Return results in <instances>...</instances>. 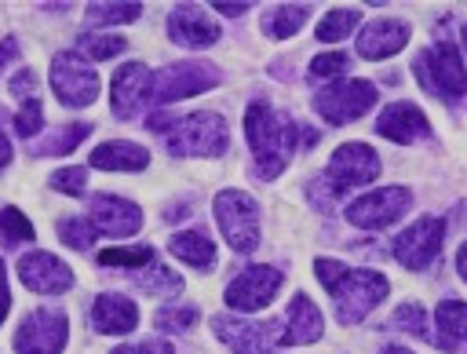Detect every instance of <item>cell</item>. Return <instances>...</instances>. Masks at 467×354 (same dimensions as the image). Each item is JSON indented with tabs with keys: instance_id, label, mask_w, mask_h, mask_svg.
Returning a JSON list of instances; mask_svg holds the SVG:
<instances>
[{
	"instance_id": "cell-22",
	"label": "cell",
	"mask_w": 467,
	"mask_h": 354,
	"mask_svg": "<svg viewBox=\"0 0 467 354\" xmlns=\"http://www.w3.org/2000/svg\"><path fill=\"white\" fill-rule=\"evenodd\" d=\"M91 325H95V332H106V336H128L139 325V307L128 296L106 292L91 303Z\"/></svg>"
},
{
	"instance_id": "cell-36",
	"label": "cell",
	"mask_w": 467,
	"mask_h": 354,
	"mask_svg": "<svg viewBox=\"0 0 467 354\" xmlns=\"http://www.w3.org/2000/svg\"><path fill=\"white\" fill-rule=\"evenodd\" d=\"M40 128H44L40 99H26V102H22V109L15 113V131H18L22 139H33V135H40Z\"/></svg>"
},
{
	"instance_id": "cell-15",
	"label": "cell",
	"mask_w": 467,
	"mask_h": 354,
	"mask_svg": "<svg viewBox=\"0 0 467 354\" xmlns=\"http://www.w3.org/2000/svg\"><path fill=\"white\" fill-rule=\"evenodd\" d=\"M18 277L26 288H33L40 296H58L73 285V270L51 252H26L18 259Z\"/></svg>"
},
{
	"instance_id": "cell-28",
	"label": "cell",
	"mask_w": 467,
	"mask_h": 354,
	"mask_svg": "<svg viewBox=\"0 0 467 354\" xmlns=\"http://www.w3.org/2000/svg\"><path fill=\"white\" fill-rule=\"evenodd\" d=\"M88 131H91V124L73 120V124H66L62 131L47 135V139L36 146V157H62V153H73V146H77V142H80Z\"/></svg>"
},
{
	"instance_id": "cell-8",
	"label": "cell",
	"mask_w": 467,
	"mask_h": 354,
	"mask_svg": "<svg viewBox=\"0 0 467 354\" xmlns=\"http://www.w3.org/2000/svg\"><path fill=\"white\" fill-rule=\"evenodd\" d=\"M409 201H412L409 186H379V190H368L358 201H350L347 219L361 230H383L409 212Z\"/></svg>"
},
{
	"instance_id": "cell-45",
	"label": "cell",
	"mask_w": 467,
	"mask_h": 354,
	"mask_svg": "<svg viewBox=\"0 0 467 354\" xmlns=\"http://www.w3.org/2000/svg\"><path fill=\"white\" fill-rule=\"evenodd\" d=\"M456 270H460V277L467 281V241H463L460 252H456Z\"/></svg>"
},
{
	"instance_id": "cell-39",
	"label": "cell",
	"mask_w": 467,
	"mask_h": 354,
	"mask_svg": "<svg viewBox=\"0 0 467 354\" xmlns=\"http://www.w3.org/2000/svg\"><path fill=\"white\" fill-rule=\"evenodd\" d=\"M347 66H350V58L343 51H328V55H317L310 62V77H339Z\"/></svg>"
},
{
	"instance_id": "cell-5",
	"label": "cell",
	"mask_w": 467,
	"mask_h": 354,
	"mask_svg": "<svg viewBox=\"0 0 467 354\" xmlns=\"http://www.w3.org/2000/svg\"><path fill=\"white\" fill-rule=\"evenodd\" d=\"M416 73H420V80H423L431 91H438L445 102H456V99L467 95V69H463V58L456 55V47H452L449 40L431 44V47L420 55V62H416Z\"/></svg>"
},
{
	"instance_id": "cell-7",
	"label": "cell",
	"mask_w": 467,
	"mask_h": 354,
	"mask_svg": "<svg viewBox=\"0 0 467 354\" xmlns=\"http://www.w3.org/2000/svg\"><path fill=\"white\" fill-rule=\"evenodd\" d=\"M51 88H55V99L62 106H91L95 95H99V73L77 55V51H58L55 62H51Z\"/></svg>"
},
{
	"instance_id": "cell-35",
	"label": "cell",
	"mask_w": 467,
	"mask_h": 354,
	"mask_svg": "<svg viewBox=\"0 0 467 354\" xmlns=\"http://www.w3.org/2000/svg\"><path fill=\"white\" fill-rule=\"evenodd\" d=\"M58 237H62L69 248H91L95 226L88 223V215H77V219H62V223H58Z\"/></svg>"
},
{
	"instance_id": "cell-40",
	"label": "cell",
	"mask_w": 467,
	"mask_h": 354,
	"mask_svg": "<svg viewBox=\"0 0 467 354\" xmlns=\"http://www.w3.org/2000/svg\"><path fill=\"white\" fill-rule=\"evenodd\" d=\"M7 91H11V95H22V99H33V91H36V73H33V69H18V73L11 77V84H7Z\"/></svg>"
},
{
	"instance_id": "cell-26",
	"label": "cell",
	"mask_w": 467,
	"mask_h": 354,
	"mask_svg": "<svg viewBox=\"0 0 467 354\" xmlns=\"http://www.w3.org/2000/svg\"><path fill=\"white\" fill-rule=\"evenodd\" d=\"M306 18H310V4H277V7L263 18V29L281 40V36H292Z\"/></svg>"
},
{
	"instance_id": "cell-1",
	"label": "cell",
	"mask_w": 467,
	"mask_h": 354,
	"mask_svg": "<svg viewBox=\"0 0 467 354\" xmlns=\"http://www.w3.org/2000/svg\"><path fill=\"white\" fill-rule=\"evenodd\" d=\"M244 135L255 153V175L274 179L285 172V164L299 146V120L270 109L266 102H252L244 113Z\"/></svg>"
},
{
	"instance_id": "cell-6",
	"label": "cell",
	"mask_w": 467,
	"mask_h": 354,
	"mask_svg": "<svg viewBox=\"0 0 467 354\" xmlns=\"http://www.w3.org/2000/svg\"><path fill=\"white\" fill-rule=\"evenodd\" d=\"M69 339V321L58 307H36L22 318L15 332V350L18 354H62Z\"/></svg>"
},
{
	"instance_id": "cell-21",
	"label": "cell",
	"mask_w": 467,
	"mask_h": 354,
	"mask_svg": "<svg viewBox=\"0 0 467 354\" xmlns=\"http://www.w3.org/2000/svg\"><path fill=\"white\" fill-rule=\"evenodd\" d=\"M409 44V26L398 18H376L361 29L358 36V55L361 58H390Z\"/></svg>"
},
{
	"instance_id": "cell-4",
	"label": "cell",
	"mask_w": 467,
	"mask_h": 354,
	"mask_svg": "<svg viewBox=\"0 0 467 354\" xmlns=\"http://www.w3.org/2000/svg\"><path fill=\"white\" fill-rule=\"evenodd\" d=\"M215 219L226 245L241 255L255 252L259 245V204L244 190H219L215 193Z\"/></svg>"
},
{
	"instance_id": "cell-2",
	"label": "cell",
	"mask_w": 467,
	"mask_h": 354,
	"mask_svg": "<svg viewBox=\"0 0 467 354\" xmlns=\"http://www.w3.org/2000/svg\"><path fill=\"white\" fill-rule=\"evenodd\" d=\"M317 281L328 288L336 303L339 325H358L383 296H387V277L376 270H350L336 259H317Z\"/></svg>"
},
{
	"instance_id": "cell-37",
	"label": "cell",
	"mask_w": 467,
	"mask_h": 354,
	"mask_svg": "<svg viewBox=\"0 0 467 354\" xmlns=\"http://www.w3.org/2000/svg\"><path fill=\"white\" fill-rule=\"evenodd\" d=\"M51 186L62 193H84L88 190V168H58L51 175Z\"/></svg>"
},
{
	"instance_id": "cell-18",
	"label": "cell",
	"mask_w": 467,
	"mask_h": 354,
	"mask_svg": "<svg viewBox=\"0 0 467 354\" xmlns=\"http://www.w3.org/2000/svg\"><path fill=\"white\" fill-rule=\"evenodd\" d=\"M215 336L234 350V354H270V328L274 325H255L244 318H230V314H215L212 318Z\"/></svg>"
},
{
	"instance_id": "cell-46",
	"label": "cell",
	"mask_w": 467,
	"mask_h": 354,
	"mask_svg": "<svg viewBox=\"0 0 467 354\" xmlns=\"http://www.w3.org/2000/svg\"><path fill=\"white\" fill-rule=\"evenodd\" d=\"M113 354H146V350H142V343H139V347H117Z\"/></svg>"
},
{
	"instance_id": "cell-29",
	"label": "cell",
	"mask_w": 467,
	"mask_h": 354,
	"mask_svg": "<svg viewBox=\"0 0 467 354\" xmlns=\"http://www.w3.org/2000/svg\"><path fill=\"white\" fill-rule=\"evenodd\" d=\"M142 15V4H88L84 18L91 26H120V22H135Z\"/></svg>"
},
{
	"instance_id": "cell-12",
	"label": "cell",
	"mask_w": 467,
	"mask_h": 354,
	"mask_svg": "<svg viewBox=\"0 0 467 354\" xmlns=\"http://www.w3.org/2000/svg\"><path fill=\"white\" fill-rule=\"evenodd\" d=\"M376 175H379V157H376L372 146H365V142H343V146L332 153L328 168H325V182H328L332 193H343V190H350V186H365V182H372Z\"/></svg>"
},
{
	"instance_id": "cell-10",
	"label": "cell",
	"mask_w": 467,
	"mask_h": 354,
	"mask_svg": "<svg viewBox=\"0 0 467 354\" xmlns=\"http://www.w3.org/2000/svg\"><path fill=\"white\" fill-rule=\"evenodd\" d=\"M441 234H445V223L438 215H423L409 223V230L394 237V259L405 270H427L441 252Z\"/></svg>"
},
{
	"instance_id": "cell-25",
	"label": "cell",
	"mask_w": 467,
	"mask_h": 354,
	"mask_svg": "<svg viewBox=\"0 0 467 354\" xmlns=\"http://www.w3.org/2000/svg\"><path fill=\"white\" fill-rule=\"evenodd\" d=\"M438 343L445 347V350H452L456 347V339H463L467 336V303H460V299H445V303H438Z\"/></svg>"
},
{
	"instance_id": "cell-17",
	"label": "cell",
	"mask_w": 467,
	"mask_h": 354,
	"mask_svg": "<svg viewBox=\"0 0 467 354\" xmlns=\"http://www.w3.org/2000/svg\"><path fill=\"white\" fill-rule=\"evenodd\" d=\"M168 33H171V40L182 44V47H208V44L219 40L215 18H212L204 7H197V4H179V7L168 15Z\"/></svg>"
},
{
	"instance_id": "cell-33",
	"label": "cell",
	"mask_w": 467,
	"mask_h": 354,
	"mask_svg": "<svg viewBox=\"0 0 467 354\" xmlns=\"http://www.w3.org/2000/svg\"><path fill=\"white\" fill-rule=\"evenodd\" d=\"M0 241H4V245L33 241V223H29L18 208H0Z\"/></svg>"
},
{
	"instance_id": "cell-23",
	"label": "cell",
	"mask_w": 467,
	"mask_h": 354,
	"mask_svg": "<svg viewBox=\"0 0 467 354\" xmlns=\"http://www.w3.org/2000/svg\"><path fill=\"white\" fill-rule=\"evenodd\" d=\"M88 161H91V168H102V172H142L150 164V153L139 142L113 139V142L95 146Z\"/></svg>"
},
{
	"instance_id": "cell-20",
	"label": "cell",
	"mask_w": 467,
	"mask_h": 354,
	"mask_svg": "<svg viewBox=\"0 0 467 354\" xmlns=\"http://www.w3.org/2000/svg\"><path fill=\"white\" fill-rule=\"evenodd\" d=\"M321 328H325L321 310L299 292V296H292V303H288L285 328L277 332V343H285V347H306V343L321 339Z\"/></svg>"
},
{
	"instance_id": "cell-44",
	"label": "cell",
	"mask_w": 467,
	"mask_h": 354,
	"mask_svg": "<svg viewBox=\"0 0 467 354\" xmlns=\"http://www.w3.org/2000/svg\"><path fill=\"white\" fill-rule=\"evenodd\" d=\"M11 164V142H7V135L0 131V172Z\"/></svg>"
},
{
	"instance_id": "cell-31",
	"label": "cell",
	"mask_w": 467,
	"mask_h": 354,
	"mask_svg": "<svg viewBox=\"0 0 467 354\" xmlns=\"http://www.w3.org/2000/svg\"><path fill=\"white\" fill-rule=\"evenodd\" d=\"M146 270V266H142ZM135 281H139V288H146V292H153V296H171V292H179L182 288V277L175 274V270H168V266H150L146 274H135Z\"/></svg>"
},
{
	"instance_id": "cell-13",
	"label": "cell",
	"mask_w": 467,
	"mask_h": 354,
	"mask_svg": "<svg viewBox=\"0 0 467 354\" xmlns=\"http://www.w3.org/2000/svg\"><path fill=\"white\" fill-rule=\"evenodd\" d=\"M277 288H281V270H274V266H248V270H241L226 285V307L241 310V314L263 310L277 296Z\"/></svg>"
},
{
	"instance_id": "cell-43",
	"label": "cell",
	"mask_w": 467,
	"mask_h": 354,
	"mask_svg": "<svg viewBox=\"0 0 467 354\" xmlns=\"http://www.w3.org/2000/svg\"><path fill=\"white\" fill-rule=\"evenodd\" d=\"M219 15H244V7H252V4H212Z\"/></svg>"
},
{
	"instance_id": "cell-32",
	"label": "cell",
	"mask_w": 467,
	"mask_h": 354,
	"mask_svg": "<svg viewBox=\"0 0 467 354\" xmlns=\"http://www.w3.org/2000/svg\"><path fill=\"white\" fill-rule=\"evenodd\" d=\"M80 55H88L91 62H106V58H117L124 51V36H102V33H88L80 36Z\"/></svg>"
},
{
	"instance_id": "cell-34",
	"label": "cell",
	"mask_w": 467,
	"mask_h": 354,
	"mask_svg": "<svg viewBox=\"0 0 467 354\" xmlns=\"http://www.w3.org/2000/svg\"><path fill=\"white\" fill-rule=\"evenodd\" d=\"M197 318H201L197 307H164V310H157L153 325H157L161 332H186V328L197 325Z\"/></svg>"
},
{
	"instance_id": "cell-42",
	"label": "cell",
	"mask_w": 467,
	"mask_h": 354,
	"mask_svg": "<svg viewBox=\"0 0 467 354\" xmlns=\"http://www.w3.org/2000/svg\"><path fill=\"white\" fill-rule=\"evenodd\" d=\"M15 55H18V40H15V36H4V40H0V69H4Z\"/></svg>"
},
{
	"instance_id": "cell-38",
	"label": "cell",
	"mask_w": 467,
	"mask_h": 354,
	"mask_svg": "<svg viewBox=\"0 0 467 354\" xmlns=\"http://www.w3.org/2000/svg\"><path fill=\"white\" fill-rule=\"evenodd\" d=\"M394 325H398V328H405V332H416V336L431 339V336H427V321H423V310H420L416 303H405V307H398V310H394Z\"/></svg>"
},
{
	"instance_id": "cell-41",
	"label": "cell",
	"mask_w": 467,
	"mask_h": 354,
	"mask_svg": "<svg viewBox=\"0 0 467 354\" xmlns=\"http://www.w3.org/2000/svg\"><path fill=\"white\" fill-rule=\"evenodd\" d=\"M7 310H11V288H7V270L0 263V321L7 318Z\"/></svg>"
},
{
	"instance_id": "cell-24",
	"label": "cell",
	"mask_w": 467,
	"mask_h": 354,
	"mask_svg": "<svg viewBox=\"0 0 467 354\" xmlns=\"http://www.w3.org/2000/svg\"><path fill=\"white\" fill-rule=\"evenodd\" d=\"M168 252L190 266H201V270H212L215 266V245L204 230H182L168 241Z\"/></svg>"
},
{
	"instance_id": "cell-11",
	"label": "cell",
	"mask_w": 467,
	"mask_h": 354,
	"mask_svg": "<svg viewBox=\"0 0 467 354\" xmlns=\"http://www.w3.org/2000/svg\"><path fill=\"white\" fill-rule=\"evenodd\" d=\"M215 84H219V69L212 62H175L153 77V102H179Z\"/></svg>"
},
{
	"instance_id": "cell-47",
	"label": "cell",
	"mask_w": 467,
	"mask_h": 354,
	"mask_svg": "<svg viewBox=\"0 0 467 354\" xmlns=\"http://www.w3.org/2000/svg\"><path fill=\"white\" fill-rule=\"evenodd\" d=\"M383 354H412V350H405V347H387Z\"/></svg>"
},
{
	"instance_id": "cell-19",
	"label": "cell",
	"mask_w": 467,
	"mask_h": 354,
	"mask_svg": "<svg viewBox=\"0 0 467 354\" xmlns=\"http://www.w3.org/2000/svg\"><path fill=\"white\" fill-rule=\"evenodd\" d=\"M376 131L383 139H394V142H416V139H427L431 135V124H427V117H423L420 106H412V102H390V106L379 109Z\"/></svg>"
},
{
	"instance_id": "cell-30",
	"label": "cell",
	"mask_w": 467,
	"mask_h": 354,
	"mask_svg": "<svg viewBox=\"0 0 467 354\" xmlns=\"http://www.w3.org/2000/svg\"><path fill=\"white\" fill-rule=\"evenodd\" d=\"M150 259H153V248H150V245H124V248H106V252H99V263H102V266L142 270Z\"/></svg>"
},
{
	"instance_id": "cell-27",
	"label": "cell",
	"mask_w": 467,
	"mask_h": 354,
	"mask_svg": "<svg viewBox=\"0 0 467 354\" xmlns=\"http://www.w3.org/2000/svg\"><path fill=\"white\" fill-rule=\"evenodd\" d=\"M358 22H361V11H358V7H332V11H325L321 22H317V40H321V44H336V40L350 36Z\"/></svg>"
},
{
	"instance_id": "cell-16",
	"label": "cell",
	"mask_w": 467,
	"mask_h": 354,
	"mask_svg": "<svg viewBox=\"0 0 467 354\" xmlns=\"http://www.w3.org/2000/svg\"><path fill=\"white\" fill-rule=\"evenodd\" d=\"M150 91H153V73L142 62H124L113 73V95H109L113 113L120 120H131L142 109V102L150 99Z\"/></svg>"
},
{
	"instance_id": "cell-14",
	"label": "cell",
	"mask_w": 467,
	"mask_h": 354,
	"mask_svg": "<svg viewBox=\"0 0 467 354\" xmlns=\"http://www.w3.org/2000/svg\"><path fill=\"white\" fill-rule=\"evenodd\" d=\"M88 223L95 226V234H106V237H131L139 234L142 226V212L139 204L124 201V197H113V193H95L88 201Z\"/></svg>"
},
{
	"instance_id": "cell-48",
	"label": "cell",
	"mask_w": 467,
	"mask_h": 354,
	"mask_svg": "<svg viewBox=\"0 0 467 354\" xmlns=\"http://www.w3.org/2000/svg\"><path fill=\"white\" fill-rule=\"evenodd\" d=\"M460 40H463V55H467V26L460 29Z\"/></svg>"
},
{
	"instance_id": "cell-3",
	"label": "cell",
	"mask_w": 467,
	"mask_h": 354,
	"mask_svg": "<svg viewBox=\"0 0 467 354\" xmlns=\"http://www.w3.org/2000/svg\"><path fill=\"white\" fill-rule=\"evenodd\" d=\"M150 128L161 131L168 150L182 153V157H219L230 146L226 120L219 113H212V109H201V113H190V117H179V120L153 117Z\"/></svg>"
},
{
	"instance_id": "cell-9",
	"label": "cell",
	"mask_w": 467,
	"mask_h": 354,
	"mask_svg": "<svg viewBox=\"0 0 467 354\" xmlns=\"http://www.w3.org/2000/svg\"><path fill=\"white\" fill-rule=\"evenodd\" d=\"M372 102H376V88L368 80H336L325 91H317L314 109L328 124H347V120H358L361 113H368Z\"/></svg>"
}]
</instances>
